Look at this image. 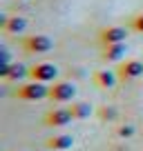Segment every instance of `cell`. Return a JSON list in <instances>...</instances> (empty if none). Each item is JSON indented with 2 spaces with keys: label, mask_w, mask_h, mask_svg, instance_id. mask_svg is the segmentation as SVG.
I'll use <instances>...</instances> for the list:
<instances>
[{
  "label": "cell",
  "mask_w": 143,
  "mask_h": 151,
  "mask_svg": "<svg viewBox=\"0 0 143 151\" xmlns=\"http://www.w3.org/2000/svg\"><path fill=\"white\" fill-rule=\"evenodd\" d=\"M16 96H18L20 100H31V102H34V100L49 98V89H47V85H45V82H36V80H31V82H27V85L18 87Z\"/></svg>",
  "instance_id": "6da1fadb"
},
{
  "label": "cell",
  "mask_w": 143,
  "mask_h": 151,
  "mask_svg": "<svg viewBox=\"0 0 143 151\" xmlns=\"http://www.w3.org/2000/svg\"><path fill=\"white\" fill-rule=\"evenodd\" d=\"M29 78L36 82H54L58 78V67L52 65V62H38V65H34L29 69Z\"/></svg>",
  "instance_id": "7a4b0ae2"
},
{
  "label": "cell",
  "mask_w": 143,
  "mask_h": 151,
  "mask_svg": "<svg viewBox=\"0 0 143 151\" xmlns=\"http://www.w3.org/2000/svg\"><path fill=\"white\" fill-rule=\"evenodd\" d=\"M25 51L29 53H47L54 49V40L49 36H43V33H36V36H29L23 40Z\"/></svg>",
  "instance_id": "3957f363"
},
{
  "label": "cell",
  "mask_w": 143,
  "mask_h": 151,
  "mask_svg": "<svg viewBox=\"0 0 143 151\" xmlns=\"http://www.w3.org/2000/svg\"><path fill=\"white\" fill-rule=\"evenodd\" d=\"M74 96H76V87L72 85V82H54L52 87H49V98L54 100V102H72L74 100Z\"/></svg>",
  "instance_id": "277c9868"
},
{
  "label": "cell",
  "mask_w": 143,
  "mask_h": 151,
  "mask_svg": "<svg viewBox=\"0 0 143 151\" xmlns=\"http://www.w3.org/2000/svg\"><path fill=\"white\" fill-rule=\"evenodd\" d=\"M101 42L103 45H116V42H125L128 38V29L125 27H105L101 31Z\"/></svg>",
  "instance_id": "5b68a950"
},
{
  "label": "cell",
  "mask_w": 143,
  "mask_h": 151,
  "mask_svg": "<svg viewBox=\"0 0 143 151\" xmlns=\"http://www.w3.org/2000/svg\"><path fill=\"white\" fill-rule=\"evenodd\" d=\"M72 120H74V116H72L69 109H54L45 116V122L49 127H67Z\"/></svg>",
  "instance_id": "8992f818"
},
{
  "label": "cell",
  "mask_w": 143,
  "mask_h": 151,
  "mask_svg": "<svg viewBox=\"0 0 143 151\" xmlns=\"http://www.w3.org/2000/svg\"><path fill=\"white\" fill-rule=\"evenodd\" d=\"M119 76L123 80H134V78L143 76V62L141 60H125L119 67Z\"/></svg>",
  "instance_id": "52a82bcc"
},
{
  "label": "cell",
  "mask_w": 143,
  "mask_h": 151,
  "mask_svg": "<svg viewBox=\"0 0 143 151\" xmlns=\"http://www.w3.org/2000/svg\"><path fill=\"white\" fill-rule=\"evenodd\" d=\"M47 147L54 151H65V149H72L74 147V138L69 133H56V136L47 138Z\"/></svg>",
  "instance_id": "ba28073f"
},
{
  "label": "cell",
  "mask_w": 143,
  "mask_h": 151,
  "mask_svg": "<svg viewBox=\"0 0 143 151\" xmlns=\"http://www.w3.org/2000/svg\"><path fill=\"white\" fill-rule=\"evenodd\" d=\"M116 78H119V73H114V71H110V69H98L94 73V82L101 89H112V87L116 85Z\"/></svg>",
  "instance_id": "9c48e42d"
},
{
  "label": "cell",
  "mask_w": 143,
  "mask_h": 151,
  "mask_svg": "<svg viewBox=\"0 0 143 151\" xmlns=\"http://www.w3.org/2000/svg\"><path fill=\"white\" fill-rule=\"evenodd\" d=\"M125 51H128L125 42H116V45H105V49H103V58H105L107 62H119L121 58H125Z\"/></svg>",
  "instance_id": "30bf717a"
},
{
  "label": "cell",
  "mask_w": 143,
  "mask_h": 151,
  "mask_svg": "<svg viewBox=\"0 0 143 151\" xmlns=\"http://www.w3.org/2000/svg\"><path fill=\"white\" fill-rule=\"evenodd\" d=\"M69 111H72V116H74V120H85V118L92 116L94 109H92L90 102H72Z\"/></svg>",
  "instance_id": "8fae6325"
},
{
  "label": "cell",
  "mask_w": 143,
  "mask_h": 151,
  "mask_svg": "<svg viewBox=\"0 0 143 151\" xmlns=\"http://www.w3.org/2000/svg\"><path fill=\"white\" fill-rule=\"evenodd\" d=\"M25 29H27V20H25L23 16H11L9 22H7V27H5V31L16 36V33H23Z\"/></svg>",
  "instance_id": "7c38bea8"
},
{
  "label": "cell",
  "mask_w": 143,
  "mask_h": 151,
  "mask_svg": "<svg viewBox=\"0 0 143 151\" xmlns=\"http://www.w3.org/2000/svg\"><path fill=\"white\" fill-rule=\"evenodd\" d=\"M23 78H29V69L20 62H11L9 67V73H7L5 80H23Z\"/></svg>",
  "instance_id": "4fadbf2b"
},
{
  "label": "cell",
  "mask_w": 143,
  "mask_h": 151,
  "mask_svg": "<svg viewBox=\"0 0 143 151\" xmlns=\"http://www.w3.org/2000/svg\"><path fill=\"white\" fill-rule=\"evenodd\" d=\"M116 133H119L121 138H132V136H134V127H132V124H123Z\"/></svg>",
  "instance_id": "5bb4252c"
},
{
  "label": "cell",
  "mask_w": 143,
  "mask_h": 151,
  "mask_svg": "<svg viewBox=\"0 0 143 151\" xmlns=\"http://www.w3.org/2000/svg\"><path fill=\"white\" fill-rule=\"evenodd\" d=\"M132 29H134V31H139V33H143V14L134 16V20H132Z\"/></svg>",
  "instance_id": "9a60e30c"
},
{
  "label": "cell",
  "mask_w": 143,
  "mask_h": 151,
  "mask_svg": "<svg viewBox=\"0 0 143 151\" xmlns=\"http://www.w3.org/2000/svg\"><path fill=\"white\" fill-rule=\"evenodd\" d=\"M101 116H103V118H114V116H116V111H114V109H103V113H101Z\"/></svg>",
  "instance_id": "2e32d148"
}]
</instances>
